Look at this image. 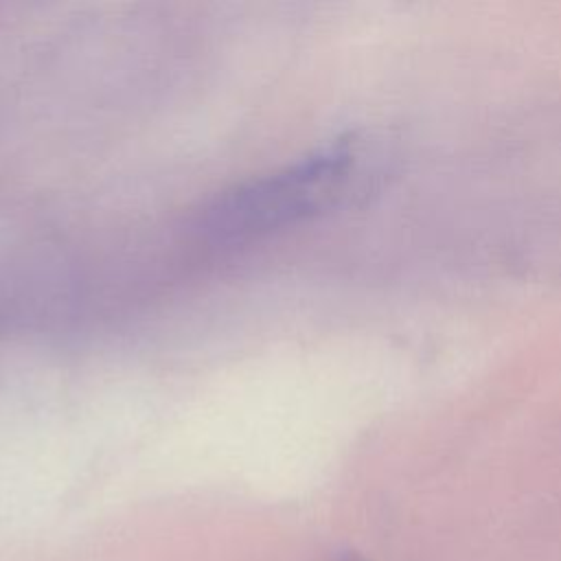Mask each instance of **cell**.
Masks as SVG:
<instances>
[{
  "label": "cell",
  "instance_id": "cell-1",
  "mask_svg": "<svg viewBox=\"0 0 561 561\" xmlns=\"http://www.w3.org/2000/svg\"><path fill=\"white\" fill-rule=\"evenodd\" d=\"M364 147L344 136L305 158L219 195L197 228L215 243H239L294 226L340 204L362 175Z\"/></svg>",
  "mask_w": 561,
  "mask_h": 561
}]
</instances>
